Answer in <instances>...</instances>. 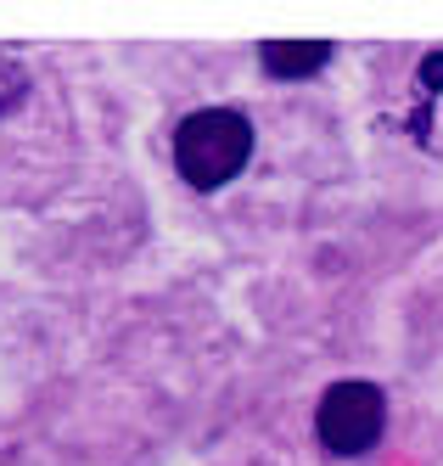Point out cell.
I'll return each mask as SVG.
<instances>
[{"instance_id":"6da1fadb","label":"cell","mask_w":443,"mask_h":466,"mask_svg":"<svg viewBox=\"0 0 443 466\" xmlns=\"http://www.w3.org/2000/svg\"><path fill=\"white\" fill-rule=\"evenodd\" d=\"M253 157V124L236 107H202L175 129V169L196 191H219L247 169Z\"/></svg>"},{"instance_id":"7a4b0ae2","label":"cell","mask_w":443,"mask_h":466,"mask_svg":"<svg viewBox=\"0 0 443 466\" xmlns=\"http://www.w3.org/2000/svg\"><path fill=\"white\" fill-rule=\"evenodd\" d=\"M382 427H388V393L377 382H337V388H326L320 410H315V439L331 455L377 450Z\"/></svg>"},{"instance_id":"3957f363","label":"cell","mask_w":443,"mask_h":466,"mask_svg":"<svg viewBox=\"0 0 443 466\" xmlns=\"http://www.w3.org/2000/svg\"><path fill=\"white\" fill-rule=\"evenodd\" d=\"M326 56H331L326 40H276V46H264V74L269 79H303V74H320Z\"/></svg>"},{"instance_id":"277c9868","label":"cell","mask_w":443,"mask_h":466,"mask_svg":"<svg viewBox=\"0 0 443 466\" xmlns=\"http://www.w3.org/2000/svg\"><path fill=\"white\" fill-rule=\"evenodd\" d=\"M23 90H28V79H23V68L12 56H0V113H12L17 102H23Z\"/></svg>"},{"instance_id":"5b68a950","label":"cell","mask_w":443,"mask_h":466,"mask_svg":"<svg viewBox=\"0 0 443 466\" xmlns=\"http://www.w3.org/2000/svg\"><path fill=\"white\" fill-rule=\"evenodd\" d=\"M421 85H427V90H443V51L421 56Z\"/></svg>"}]
</instances>
